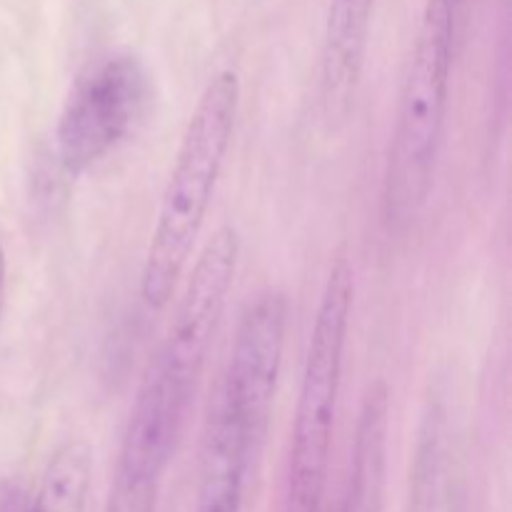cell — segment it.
Masks as SVG:
<instances>
[{
	"mask_svg": "<svg viewBox=\"0 0 512 512\" xmlns=\"http://www.w3.org/2000/svg\"><path fill=\"white\" fill-rule=\"evenodd\" d=\"M153 103V80L133 53L90 63L70 85L55 125V155L68 175H83L133 135Z\"/></svg>",
	"mask_w": 512,
	"mask_h": 512,
	"instance_id": "cell-4",
	"label": "cell"
},
{
	"mask_svg": "<svg viewBox=\"0 0 512 512\" xmlns=\"http://www.w3.org/2000/svg\"><path fill=\"white\" fill-rule=\"evenodd\" d=\"M375 0H330L320 55V113L328 128L348 123L370 43Z\"/></svg>",
	"mask_w": 512,
	"mask_h": 512,
	"instance_id": "cell-7",
	"label": "cell"
},
{
	"mask_svg": "<svg viewBox=\"0 0 512 512\" xmlns=\"http://www.w3.org/2000/svg\"><path fill=\"white\" fill-rule=\"evenodd\" d=\"M353 303V265L345 255H338L325 278L305 350L298 408L290 435L283 512L323 510Z\"/></svg>",
	"mask_w": 512,
	"mask_h": 512,
	"instance_id": "cell-3",
	"label": "cell"
},
{
	"mask_svg": "<svg viewBox=\"0 0 512 512\" xmlns=\"http://www.w3.org/2000/svg\"><path fill=\"white\" fill-rule=\"evenodd\" d=\"M458 28L445 0H428L400 85L383 175V223L405 235L430 203L450 103Z\"/></svg>",
	"mask_w": 512,
	"mask_h": 512,
	"instance_id": "cell-2",
	"label": "cell"
},
{
	"mask_svg": "<svg viewBox=\"0 0 512 512\" xmlns=\"http://www.w3.org/2000/svg\"><path fill=\"white\" fill-rule=\"evenodd\" d=\"M160 480L115 468L105 512H155Z\"/></svg>",
	"mask_w": 512,
	"mask_h": 512,
	"instance_id": "cell-12",
	"label": "cell"
},
{
	"mask_svg": "<svg viewBox=\"0 0 512 512\" xmlns=\"http://www.w3.org/2000/svg\"><path fill=\"white\" fill-rule=\"evenodd\" d=\"M188 408L190 400L180 398L155 370L148 368L130 408L115 468L163 480L173 460Z\"/></svg>",
	"mask_w": 512,
	"mask_h": 512,
	"instance_id": "cell-8",
	"label": "cell"
},
{
	"mask_svg": "<svg viewBox=\"0 0 512 512\" xmlns=\"http://www.w3.org/2000/svg\"><path fill=\"white\" fill-rule=\"evenodd\" d=\"M450 5V13H453L455 28H458V35L463 33L465 23L470 18V8H473V0H445Z\"/></svg>",
	"mask_w": 512,
	"mask_h": 512,
	"instance_id": "cell-13",
	"label": "cell"
},
{
	"mask_svg": "<svg viewBox=\"0 0 512 512\" xmlns=\"http://www.w3.org/2000/svg\"><path fill=\"white\" fill-rule=\"evenodd\" d=\"M5 295H8V260H5L3 243H0V323L5 315Z\"/></svg>",
	"mask_w": 512,
	"mask_h": 512,
	"instance_id": "cell-14",
	"label": "cell"
},
{
	"mask_svg": "<svg viewBox=\"0 0 512 512\" xmlns=\"http://www.w3.org/2000/svg\"><path fill=\"white\" fill-rule=\"evenodd\" d=\"M253 455L255 450L238 423L215 405L203 440L195 512H240L245 475Z\"/></svg>",
	"mask_w": 512,
	"mask_h": 512,
	"instance_id": "cell-10",
	"label": "cell"
},
{
	"mask_svg": "<svg viewBox=\"0 0 512 512\" xmlns=\"http://www.w3.org/2000/svg\"><path fill=\"white\" fill-rule=\"evenodd\" d=\"M390 388L385 380L368 385L355 425L350 470L338 512H383L388 485Z\"/></svg>",
	"mask_w": 512,
	"mask_h": 512,
	"instance_id": "cell-9",
	"label": "cell"
},
{
	"mask_svg": "<svg viewBox=\"0 0 512 512\" xmlns=\"http://www.w3.org/2000/svg\"><path fill=\"white\" fill-rule=\"evenodd\" d=\"M240 113V78L218 70L200 93L175 153L140 273V298L163 310L175 295L233 145Z\"/></svg>",
	"mask_w": 512,
	"mask_h": 512,
	"instance_id": "cell-1",
	"label": "cell"
},
{
	"mask_svg": "<svg viewBox=\"0 0 512 512\" xmlns=\"http://www.w3.org/2000/svg\"><path fill=\"white\" fill-rule=\"evenodd\" d=\"M93 450L85 440H65L53 450L43 470L38 490L25 512H85Z\"/></svg>",
	"mask_w": 512,
	"mask_h": 512,
	"instance_id": "cell-11",
	"label": "cell"
},
{
	"mask_svg": "<svg viewBox=\"0 0 512 512\" xmlns=\"http://www.w3.org/2000/svg\"><path fill=\"white\" fill-rule=\"evenodd\" d=\"M290 305L285 293L268 290L243 310L230 348L228 370L218 393V408L243 430L258 453L268 435L283 368Z\"/></svg>",
	"mask_w": 512,
	"mask_h": 512,
	"instance_id": "cell-6",
	"label": "cell"
},
{
	"mask_svg": "<svg viewBox=\"0 0 512 512\" xmlns=\"http://www.w3.org/2000/svg\"><path fill=\"white\" fill-rule=\"evenodd\" d=\"M240 245L235 225H220L213 238H208L175 305L168 335L148 365L185 400H193L195 385L213 348L238 273Z\"/></svg>",
	"mask_w": 512,
	"mask_h": 512,
	"instance_id": "cell-5",
	"label": "cell"
}]
</instances>
